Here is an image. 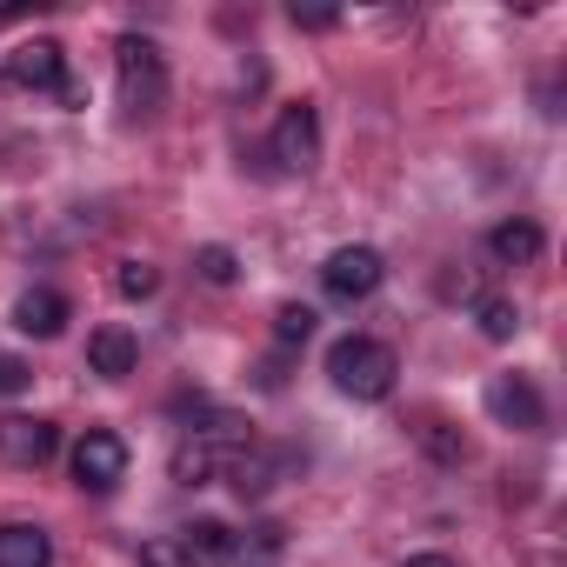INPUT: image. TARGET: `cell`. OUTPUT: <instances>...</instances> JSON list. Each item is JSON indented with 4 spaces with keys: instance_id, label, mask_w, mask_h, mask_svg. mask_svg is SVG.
Listing matches in <instances>:
<instances>
[{
    "instance_id": "obj_1",
    "label": "cell",
    "mask_w": 567,
    "mask_h": 567,
    "mask_svg": "<svg viewBox=\"0 0 567 567\" xmlns=\"http://www.w3.org/2000/svg\"><path fill=\"white\" fill-rule=\"evenodd\" d=\"M328 374H334V388H341L348 401H388L401 361H394V348L374 341V334H341V341L328 348Z\"/></svg>"
},
{
    "instance_id": "obj_2",
    "label": "cell",
    "mask_w": 567,
    "mask_h": 567,
    "mask_svg": "<svg viewBox=\"0 0 567 567\" xmlns=\"http://www.w3.org/2000/svg\"><path fill=\"white\" fill-rule=\"evenodd\" d=\"M114 74H121V107L127 121H154L167 107V61L147 34H121L114 41Z\"/></svg>"
},
{
    "instance_id": "obj_3",
    "label": "cell",
    "mask_w": 567,
    "mask_h": 567,
    "mask_svg": "<svg viewBox=\"0 0 567 567\" xmlns=\"http://www.w3.org/2000/svg\"><path fill=\"white\" fill-rule=\"evenodd\" d=\"M240 447H254L240 421H214V427H194V434L174 447V481H181V487H200V481L227 474V461H234Z\"/></svg>"
},
{
    "instance_id": "obj_4",
    "label": "cell",
    "mask_w": 567,
    "mask_h": 567,
    "mask_svg": "<svg viewBox=\"0 0 567 567\" xmlns=\"http://www.w3.org/2000/svg\"><path fill=\"white\" fill-rule=\"evenodd\" d=\"M267 161H274V174H308L321 161V107H308V101L280 107V121L267 134Z\"/></svg>"
},
{
    "instance_id": "obj_5",
    "label": "cell",
    "mask_w": 567,
    "mask_h": 567,
    "mask_svg": "<svg viewBox=\"0 0 567 567\" xmlns=\"http://www.w3.org/2000/svg\"><path fill=\"white\" fill-rule=\"evenodd\" d=\"M74 481H81L87 494H114V487L127 481V441H121L114 427H87V434L74 441Z\"/></svg>"
},
{
    "instance_id": "obj_6",
    "label": "cell",
    "mask_w": 567,
    "mask_h": 567,
    "mask_svg": "<svg viewBox=\"0 0 567 567\" xmlns=\"http://www.w3.org/2000/svg\"><path fill=\"white\" fill-rule=\"evenodd\" d=\"M381 280H388V260H381L374 247H361V240H354V247H334L328 267H321V288H328L334 301H368Z\"/></svg>"
},
{
    "instance_id": "obj_7",
    "label": "cell",
    "mask_w": 567,
    "mask_h": 567,
    "mask_svg": "<svg viewBox=\"0 0 567 567\" xmlns=\"http://www.w3.org/2000/svg\"><path fill=\"white\" fill-rule=\"evenodd\" d=\"M8 81H14L21 94H61V81H68V48H61L54 34L21 41V48L8 54Z\"/></svg>"
},
{
    "instance_id": "obj_8",
    "label": "cell",
    "mask_w": 567,
    "mask_h": 567,
    "mask_svg": "<svg viewBox=\"0 0 567 567\" xmlns=\"http://www.w3.org/2000/svg\"><path fill=\"white\" fill-rule=\"evenodd\" d=\"M61 454V427L41 414H0V461L8 467H48Z\"/></svg>"
},
{
    "instance_id": "obj_9",
    "label": "cell",
    "mask_w": 567,
    "mask_h": 567,
    "mask_svg": "<svg viewBox=\"0 0 567 567\" xmlns=\"http://www.w3.org/2000/svg\"><path fill=\"white\" fill-rule=\"evenodd\" d=\"M487 414L514 434H540L547 427V408H540V388L527 374H494L487 381Z\"/></svg>"
},
{
    "instance_id": "obj_10",
    "label": "cell",
    "mask_w": 567,
    "mask_h": 567,
    "mask_svg": "<svg viewBox=\"0 0 567 567\" xmlns=\"http://www.w3.org/2000/svg\"><path fill=\"white\" fill-rule=\"evenodd\" d=\"M134 368H141V341H134L127 328H94V334H87V374L127 381Z\"/></svg>"
},
{
    "instance_id": "obj_11",
    "label": "cell",
    "mask_w": 567,
    "mask_h": 567,
    "mask_svg": "<svg viewBox=\"0 0 567 567\" xmlns=\"http://www.w3.org/2000/svg\"><path fill=\"white\" fill-rule=\"evenodd\" d=\"M68 315H74V308H68L61 288H28V295L14 301V328L34 334V341H54V334L68 328Z\"/></svg>"
},
{
    "instance_id": "obj_12",
    "label": "cell",
    "mask_w": 567,
    "mask_h": 567,
    "mask_svg": "<svg viewBox=\"0 0 567 567\" xmlns=\"http://www.w3.org/2000/svg\"><path fill=\"white\" fill-rule=\"evenodd\" d=\"M0 567H54V540L34 520H8L0 527Z\"/></svg>"
},
{
    "instance_id": "obj_13",
    "label": "cell",
    "mask_w": 567,
    "mask_h": 567,
    "mask_svg": "<svg viewBox=\"0 0 567 567\" xmlns=\"http://www.w3.org/2000/svg\"><path fill=\"white\" fill-rule=\"evenodd\" d=\"M181 547H187L194 567H220V560H234V527L227 520H194V527H181Z\"/></svg>"
},
{
    "instance_id": "obj_14",
    "label": "cell",
    "mask_w": 567,
    "mask_h": 567,
    "mask_svg": "<svg viewBox=\"0 0 567 567\" xmlns=\"http://www.w3.org/2000/svg\"><path fill=\"white\" fill-rule=\"evenodd\" d=\"M487 247H494V260H507V267H527V260L547 247V234H540L534 220H501V227L487 234Z\"/></svg>"
},
{
    "instance_id": "obj_15",
    "label": "cell",
    "mask_w": 567,
    "mask_h": 567,
    "mask_svg": "<svg viewBox=\"0 0 567 567\" xmlns=\"http://www.w3.org/2000/svg\"><path fill=\"white\" fill-rule=\"evenodd\" d=\"M227 487H234L240 501H260V494L274 487V461H267L260 447H240V454L227 461Z\"/></svg>"
},
{
    "instance_id": "obj_16",
    "label": "cell",
    "mask_w": 567,
    "mask_h": 567,
    "mask_svg": "<svg viewBox=\"0 0 567 567\" xmlns=\"http://www.w3.org/2000/svg\"><path fill=\"white\" fill-rule=\"evenodd\" d=\"M114 295L121 301H154L161 295V267L154 260H114Z\"/></svg>"
},
{
    "instance_id": "obj_17",
    "label": "cell",
    "mask_w": 567,
    "mask_h": 567,
    "mask_svg": "<svg viewBox=\"0 0 567 567\" xmlns=\"http://www.w3.org/2000/svg\"><path fill=\"white\" fill-rule=\"evenodd\" d=\"M474 321H481V334H487V341H514V334H520V308H514V301H501V295L474 301Z\"/></svg>"
},
{
    "instance_id": "obj_18",
    "label": "cell",
    "mask_w": 567,
    "mask_h": 567,
    "mask_svg": "<svg viewBox=\"0 0 567 567\" xmlns=\"http://www.w3.org/2000/svg\"><path fill=\"white\" fill-rule=\"evenodd\" d=\"M194 274L207 280V288H227V280L240 274V260H234V247H220V240H207V247L194 254Z\"/></svg>"
},
{
    "instance_id": "obj_19",
    "label": "cell",
    "mask_w": 567,
    "mask_h": 567,
    "mask_svg": "<svg viewBox=\"0 0 567 567\" xmlns=\"http://www.w3.org/2000/svg\"><path fill=\"white\" fill-rule=\"evenodd\" d=\"M274 334H280V348H301L308 334H315V308H301V301H288L274 315Z\"/></svg>"
},
{
    "instance_id": "obj_20",
    "label": "cell",
    "mask_w": 567,
    "mask_h": 567,
    "mask_svg": "<svg viewBox=\"0 0 567 567\" xmlns=\"http://www.w3.org/2000/svg\"><path fill=\"white\" fill-rule=\"evenodd\" d=\"M141 567H194V560H187L181 534H154V540H141Z\"/></svg>"
},
{
    "instance_id": "obj_21",
    "label": "cell",
    "mask_w": 567,
    "mask_h": 567,
    "mask_svg": "<svg viewBox=\"0 0 567 567\" xmlns=\"http://www.w3.org/2000/svg\"><path fill=\"white\" fill-rule=\"evenodd\" d=\"M288 21H295V28H308V34H321V28H334V21H341V8H328V0H308V8H301V0H295Z\"/></svg>"
},
{
    "instance_id": "obj_22",
    "label": "cell",
    "mask_w": 567,
    "mask_h": 567,
    "mask_svg": "<svg viewBox=\"0 0 567 567\" xmlns=\"http://www.w3.org/2000/svg\"><path fill=\"white\" fill-rule=\"evenodd\" d=\"M421 441H427V454H434V461H461V454H467V441H461L454 427H441V421H434Z\"/></svg>"
},
{
    "instance_id": "obj_23",
    "label": "cell",
    "mask_w": 567,
    "mask_h": 567,
    "mask_svg": "<svg viewBox=\"0 0 567 567\" xmlns=\"http://www.w3.org/2000/svg\"><path fill=\"white\" fill-rule=\"evenodd\" d=\"M34 374H28V361H14V354H0V394H21Z\"/></svg>"
},
{
    "instance_id": "obj_24",
    "label": "cell",
    "mask_w": 567,
    "mask_h": 567,
    "mask_svg": "<svg viewBox=\"0 0 567 567\" xmlns=\"http://www.w3.org/2000/svg\"><path fill=\"white\" fill-rule=\"evenodd\" d=\"M254 547H260V554H280V527H274V520H267V527H254Z\"/></svg>"
},
{
    "instance_id": "obj_25",
    "label": "cell",
    "mask_w": 567,
    "mask_h": 567,
    "mask_svg": "<svg viewBox=\"0 0 567 567\" xmlns=\"http://www.w3.org/2000/svg\"><path fill=\"white\" fill-rule=\"evenodd\" d=\"M401 567H454V560H447V554H408Z\"/></svg>"
}]
</instances>
